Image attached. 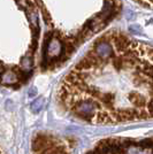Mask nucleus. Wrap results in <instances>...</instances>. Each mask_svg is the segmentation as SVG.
Instances as JSON below:
<instances>
[{
	"mask_svg": "<svg viewBox=\"0 0 153 154\" xmlns=\"http://www.w3.org/2000/svg\"><path fill=\"white\" fill-rule=\"evenodd\" d=\"M57 101L90 124L153 120V46L120 30L102 33L61 78Z\"/></svg>",
	"mask_w": 153,
	"mask_h": 154,
	"instance_id": "1",
	"label": "nucleus"
},
{
	"mask_svg": "<svg viewBox=\"0 0 153 154\" xmlns=\"http://www.w3.org/2000/svg\"><path fill=\"white\" fill-rule=\"evenodd\" d=\"M136 4H138L140 6L153 9V0H134Z\"/></svg>",
	"mask_w": 153,
	"mask_h": 154,
	"instance_id": "2",
	"label": "nucleus"
},
{
	"mask_svg": "<svg viewBox=\"0 0 153 154\" xmlns=\"http://www.w3.org/2000/svg\"><path fill=\"white\" fill-rule=\"evenodd\" d=\"M0 154H2V153H0Z\"/></svg>",
	"mask_w": 153,
	"mask_h": 154,
	"instance_id": "3",
	"label": "nucleus"
}]
</instances>
